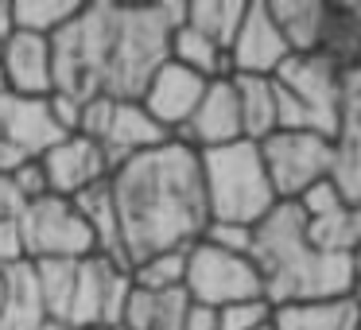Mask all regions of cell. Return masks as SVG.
Wrapping results in <instances>:
<instances>
[{"label":"cell","instance_id":"obj_2","mask_svg":"<svg viewBox=\"0 0 361 330\" xmlns=\"http://www.w3.org/2000/svg\"><path fill=\"white\" fill-rule=\"evenodd\" d=\"M109 198L128 268L159 252L190 249L210 226L198 152L175 136L113 167Z\"/></svg>","mask_w":361,"mask_h":330},{"label":"cell","instance_id":"obj_14","mask_svg":"<svg viewBox=\"0 0 361 330\" xmlns=\"http://www.w3.org/2000/svg\"><path fill=\"white\" fill-rule=\"evenodd\" d=\"M202 90H206V78H198L195 71H187V66L167 59V63L148 78V86H144V94H140V105L148 109V117L156 121L159 128H167V133L175 136L187 125L190 113H195Z\"/></svg>","mask_w":361,"mask_h":330},{"label":"cell","instance_id":"obj_36","mask_svg":"<svg viewBox=\"0 0 361 330\" xmlns=\"http://www.w3.org/2000/svg\"><path fill=\"white\" fill-rule=\"evenodd\" d=\"M24 198H20V190L12 187L8 175H0V221H8V218H20L24 214Z\"/></svg>","mask_w":361,"mask_h":330},{"label":"cell","instance_id":"obj_26","mask_svg":"<svg viewBox=\"0 0 361 330\" xmlns=\"http://www.w3.org/2000/svg\"><path fill=\"white\" fill-rule=\"evenodd\" d=\"M245 4H249V0H190L187 8H183V24L202 32L206 39L218 43L229 55V43H233L237 28H241Z\"/></svg>","mask_w":361,"mask_h":330},{"label":"cell","instance_id":"obj_17","mask_svg":"<svg viewBox=\"0 0 361 330\" xmlns=\"http://www.w3.org/2000/svg\"><path fill=\"white\" fill-rule=\"evenodd\" d=\"M164 140H171V133L159 128L140 102H113L109 128H105V136H102V152H105V159H109V167L125 164V159L140 156V152H148V148H159Z\"/></svg>","mask_w":361,"mask_h":330},{"label":"cell","instance_id":"obj_33","mask_svg":"<svg viewBox=\"0 0 361 330\" xmlns=\"http://www.w3.org/2000/svg\"><path fill=\"white\" fill-rule=\"evenodd\" d=\"M187 307H190V295L183 288L156 291V322H152V330H183Z\"/></svg>","mask_w":361,"mask_h":330},{"label":"cell","instance_id":"obj_27","mask_svg":"<svg viewBox=\"0 0 361 330\" xmlns=\"http://www.w3.org/2000/svg\"><path fill=\"white\" fill-rule=\"evenodd\" d=\"M74 272H78V260H35L32 264L39 303L47 311V319H55V322L66 319V303H71V291H74Z\"/></svg>","mask_w":361,"mask_h":330},{"label":"cell","instance_id":"obj_24","mask_svg":"<svg viewBox=\"0 0 361 330\" xmlns=\"http://www.w3.org/2000/svg\"><path fill=\"white\" fill-rule=\"evenodd\" d=\"M272 12L280 35L288 39L291 55H311L319 43V24H322V4L326 0H264Z\"/></svg>","mask_w":361,"mask_h":330},{"label":"cell","instance_id":"obj_42","mask_svg":"<svg viewBox=\"0 0 361 330\" xmlns=\"http://www.w3.org/2000/svg\"><path fill=\"white\" fill-rule=\"evenodd\" d=\"M39 330H71V326H63V322H55V319H43Z\"/></svg>","mask_w":361,"mask_h":330},{"label":"cell","instance_id":"obj_5","mask_svg":"<svg viewBox=\"0 0 361 330\" xmlns=\"http://www.w3.org/2000/svg\"><path fill=\"white\" fill-rule=\"evenodd\" d=\"M276 86V133H322L334 136L342 121V86H338V66L311 55H288L280 71L272 74Z\"/></svg>","mask_w":361,"mask_h":330},{"label":"cell","instance_id":"obj_10","mask_svg":"<svg viewBox=\"0 0 361 330\" xmlns=\"http://www.w3.org/2000/svg\"><path fill=\"white\" fill-rule=\"evenodd\" d=\"M288 55H291L288 39L280 35L268 4L264 0H249L241 28L229 43V71L241 74V78H272Z\"/></svg>","mask_w":361,"mask_h":330},{"label":"cell","instance_id":"obj_29","mask_svg":"<svg viewBox=\"0 0 361 330\" xmlns=\"http://www.w3.org/2000/svg\"><path fill=\"white\" fill-rule=\"evenodd\" d=\"M183 276H187V249L175 252H159L148 257L140 264L128 268V280L144 291H167V288H183Z\"/></svg>","mask_w":361,"mask_h":330},{"label":"cell","instance_id":"obj_11","mask_svg":"<svg viewBox=\"0 0 361 330\" xmlns=\"http://www.w3.org/2000/svg\"><path fill=\"white\" fill-rule=\"evenodd\" d=\"M175 140H183L187 148H195V152H210V148H221V144L245 140L233 74H229V78L206 82V90H202V97H198L195 113H190L187 125L175 133Z\"/></svg>","mask_w":361,"mask_h":330},{"label":"cell","instance_id":"obj_25","mask_svg":"<svg viewBox=\"0 0 361 330\" xmlns=\"http://www.w3.org/2000/svg\"><path fill=\"white\" fill-rule=\"evenodd\" d=\"M237 105H241V133L245 140L260 144L276 133V86L272 78H241L233 74Z\"/></svg>","mask_w":361,"mask_h":330},{"label":"cell","instance_id":"obj_39","mask_svg":"<svg viewBox=\"0 0 361 330\" xmlns=\"http://www.w3.org/2000/svg\"><path fill=\"white\" fill-rule=\"evenodd\" d=\"M12 35V0H0V43Z\"/></svg>","mask_w":361,"mask_h":330},{"label":"cell","instance_id":"obj_9","mask_svg":"<svg viewBox=\"0 0 361 330\" xmlns=\"http://www.w3.org/2000/svg\"><path fill=\"white\" fill-rule=\"evenodd\" d=\"M257 148L280 202H299L303 190L322 183L330 171V136L322 133H283L280 128Z\"/></svg>","mask_w":361,"mask_h":330},{"label":"cell","instance_id":"obj_30","mask_svg":"<svg viewBox=\"0 0 361 330\" xmlns=\"http://www.w3.org/2000/svg\"><path fill=\"white\" fill-rule=\"evenodd\" d=\"M272 311L268 299H245V303H229L218 311V330H272Z\"/></svg>","mask_w":361,"mask_h":330},{"label":"cell","instance_id":"obj_6","mask_svg":"<svg viewBox=\"0 0 361 330\" xmlns=\"http://www.w3.org/2000/svg\"><path fill=\"white\" fill-rule=\"evenodd\" d=\"M20 233H24L27 264H35V260H82L97 252L94 233L78 214V206L59 195H43L27 202L20 214Z\"/></svg>","mask_w":361,"mask_h":330},{"label":"cell","instance_id":"obj_35","mask_svg":"<svg viewBox=\"0 0 361 330\" xmlns=\"http://www.w3.org/2000/svg\"><path fill=\"white\" fill-rule=\"evenodd\" d=\"M16 264H27V249H24V233H20V218H8L0 221V272Z\"/></svg>","mask_w":361,"mask_h":330},{"label":"cell","instance_id":"obj_32","mask_svg":"<svg viewBox=\"0 0 361 330\" xmlns=\"http://www.w3.org/2000/svg\"><path fill=\"white\" fill-rule=\"evenodd\" d=\"M156 322V291H144V288H128L125 307H121V322L117 330H152Z\"/></svg>","mask_w":361,"mask_h":330},{"label":"cell","instance_id":"obj_37","mask_svg":"<svg viewBox=\"0 0 361 330\" xmlns=\"http://www.w3.org/2000/svg\"><path fill=\"white\" fill-rule=\"evenodd\" d=\"M183 330H218V311L206 303H195L190 299L187 307V319H183Z\"/></svg>","mask_w":361,"mask_h":330},{"label":"cell","instance_id":"obj_16","mask_svg":"<svg viewBox=\"0 0 361 330\" xmlns=\"http://www.w3.org/2000/svg\"><path fill=\"white\" fill-rule=\"evenodd\" d=\"M299 214H303V229L307 241L322 252H353V229H350V206L342 202L334 187L326 179L314 183L311 190H303L299 198Z\"/></svg>","mask_w":361,"mask_h":330},{"label":"cell","instance_id":"obj_20","mask_svg":"<svg viewBox=\"0 0 361 330\" xmlns=\"http://www.w3.org/2000/svg\"><path fill=\"white\" fill-rule=\"evenodd\" d=\"M322 59L334 66H345L361 59V4H322V24H319V43Z\"/></svg>","mask_w":361,"mask_h":330},{"label":"cell","instance_id":"obj_15","mask_svg":"<svg viewBox=\"0 0 361 330\" xmlns=\"http://www.w3.org/2000/svg\"><path fill=\"white\" fill-rule=\"evenodd\" d=\"M0 140H8L24 156L39 159L47 148L63 140L55 117H51L47 97H20V94H0Z\"/></svg>","mask_w":361,"mask_h":330},{"label":"cell","instance_id":"obj_23","mask_svg":"<svg viewBox=\"0 0 361 330\" xmlns=\"http://www.w3.org/2000/svg\"><path fill=\"white\" fill-rule=\"evenodd\" d=\"M167 59L179 66H187V71H195L198 78L214 82V78H229V55L218 47V43H210L202 32H195V28L179 24L171 32V39H167Z\"/></svg>","mask_w":361,"mask_h":330},{"label":"cell","instance_id":"obj_21","mask_svg":"<svg viewBox=\"0 0 361 330\" xmlns=\"http://www.w3.org/2000/svg\"><path fill=\"white\" fill-rule=\"evenodd\" d=\"M326 183L342 195L345 206L361 202V125L350 117L338 121L334 136H330V171Z\"/></svg>","mask_w":361,"mask_h":330},{"label":"cell","instance_id":"obj_40","mask_svg":"<svg viewBox=\"0 0 361 330\" xmlns=\"http://www.w3.org/2000/svg\"><path fill=\"white\" fill-rule=\"evenodd\" d=\"M350 229H353V249L361 245V202L350 206Z\"/></svg>","mask_w":361,"mask_h":330},{"label":"cell","instance_id":"obj_4","mask_svg":"<svg viewBox=\"0 0 361 330\" xmlns=\"http://www.w3.org/2000/svg\"><path fill=\"white\" fill-rule=\"evenodd\" d=\"M198 171H202V195L210 221H237V226H257L280 198L268 183L264 159L252 140H233L221 148L198 152Z\"/></svg>","mask_w":361,"mask_h":330},{"label":"cell","instance_id":"obj_22","mask_svg":"<svg viewBox=\"0 0 361 330\" xmlns=\"http://www.w3.org/2000/svg\"><path fill=\"white\" fill-rule=\"evenodd\" d=\"M71 202L78 206V214L86 218L97 252L109 257V260H117L121 268H128L125 264V252H121V229H117V214H113V198H109V179L86 187L82 195H74Z\"/></svg>","mask_w":361,"mask_h":330},{"label":"cell","instance_id":"obj_44","mask_svg":"<svg viewBox=\"0 0 361 330\" xmlns=\"http://www.w3.org/2000/svg\"><path fill=\"white\" fill-rule=\"evenodd\" d=\"M357 303H361V288H357Z\"/></svg>","mask_w":361,"mask_h":330},{"label":"cell","instance_id":"obj_13","mask_svg":"<svg viewBox=\"0 0 361 330\" xmlns=\"http://www.w3.org/2000/svg\"><path fill=\"white\" fill-rule=\"evenodd\" d=\"M0 71L8 82V94L20 97H51L55 94V55L47 35L12 32L0 43Z\"/></svg>","mask_w":361,"mask_h":330},{"label":"cell","instance_id":"obj_28","mask_svg":"<svg viewBox=\"0 0 361 330\" xmlns=\"http://www.w3.org/2000/svg\"><path fill=\"white\" fill-rule=\"evenodd\" d=\"M74 12H78L74 0H12V32L51 39L63 24H71Z\"/></svg>","mask_w":361,"mask_h":330},{"label":"cell","instance_id":"obj_1","mask_svg":"<svg viewBox=\"0 0 361 330\" xmlns=\"http://www.w3.org/2000/svg\"><path fill=\"white\" fill-rule=\"evenodd\" d=\"M183 8L179 0L78 4L71 24L51 35L55 94L74 102H140L148 78L167 63V39L183 24Z\"/></svg>","mask_w":361,"mask_h":330},{"label":"cell","instance_id":"obj_8","mask_svg":"<svg viewBox=\"0 0 361 330\" xmlns=\"http://www.w3.org/2000/svg\"><path fill=\"white\" fill-rule=\"evenodd\" d=\"M128 288H133L128 268H121L117 260L102 257V252L82 257L78 272H74V291H71V303H66L63 326H71V330H117Z\"/></svg>","mask_w":361,"mask_h":330},{"label":"cell","instance_id":"obj_41","mask_svg":"<svg viewBox=\"0 0 361 330\" xmlns=\"http://www.w3.org/2000/svg\"><path fill=\"white\" fill-rule=\"evenodd\" d=\"M350 264H353V280H357V288H361V245L350 252Z\"/></svg>","mask_w":361,"mask_h":330},{"label":"cell","instance_id":"obj_34","mask_svg":"<svg viewBox=\"0 0 361 330\" xmlns=\"http://www.w3.org/2000/svg\"><path fill=\"white\" fill-rule=\"evenodd\" d=\"M8 179H12V187L20 190V198H24V202H35V198L51 195V190H47V175H43L39 159H24V164L8 175Z\"/></svg>","mask_w":361,"mask_h":330},{"label":"cell","instance_id":"obj_12","mask_svg":"<svg viewBox=\"0 0 361 330\" xmlns=\"http://www.w3.org/2000/svg\"><path fill=\"white\" fill-rule=\"evenodd\" d=\"M43 164V175H47V190L59 198H74L82 195L86 187L94 183H105L109 179V159H105L102 144L86 140V136H63L55 148H47L39 156Z\"/></svg>","mask_w":361,"mask_h":330},{"label":"cell","instance_id":"obj_18","mask_svg":"<svg viewBox=\"0 0 361 330\" xmlns=\"http://www.w3.org/2000/svg\"><path fill=\"white\" fill-rule=\"evenodd\" d=\"M272 330H361L357 291L314 303H288L272 311Z\"/></svg>","mask_w":361,"mask_h":330},{"label":"cell","instance_id":"obj_3","mask_svg":"<svg viewBox=\"0 0 361 330\" xmlns=\"http://www.w3.org/2000/svg\"><path fill=\"white\" fill-rule=\"evenodd\" d=\"M249 260L260 272V288L272 307L314 303L353 295V264L345 252H322L307 241L303 214L295 202H276L252 229Z\"/></svg>","mask_w":361,"mask_h":330},{"label":"cell","instance_id":"obj_31","mask_svg":"<svg viewBox=\"0 0 361 330\" xmlns=\"http://www.w3.org/2000/svg\"><path fill=\"white\" fill-rule=\"evenodd\" d=\"M252 229L257 226H237V221H210L202 229V241L214 245V249L237 252V257H249L252 252Z\"/></svg>","mask_w":361,"mask_h":330},{"label":"cell","instance_id":"obj_43","mask_svg":"<svg viewBox=\"0 0 361 330\" xmlns=\"http://www.w3.org/2000/svg\"><path fill=\"white\" fill-rule=\"evenodd\" d=\"M0 94H8V82H4V71H0Z\"/></svg>","mask_w":361,"mask_h":330},{"label":"cell","instance_id":"obj_38","mask_svg":"<svg viewBox=\"0 0 361 330\" xmlns=\"http://www.w3.org/2000/svg\"><path fill=\"white\" fill-rule=\"evenodd\" d=\"M24 159H32V156H24L20 148H12L8 140H0V175H12Z\"/></svg>","mask_w":361,"mask_h":330},{"label":"cell","instance_id":"obj_19","mask_svg":"<svg viewBox=\"0 0 361 330\" xmlns=\"http://www.w3.org/2000/svg\"><path fill=\"white\" fill-rule=\"evenodd\" d=\"M47 319L39 303L32 264H16L0 272V330H39Z\"/></svg>","mask_w":361,"mask_h":330},{"label":"cell","instance_id":"obj_7","mask_svg":"<svg viewBox=\"0 0 361 330\" xmlns=\"http://www.w3.org/2000/svg\"><path fill=\"white\" fill-rule=\"evenodd\" d=\"M183 291L195 303H206L214 311L229 303H245V299H264L260 288V272L249 257L214 249L206 241H195L187 249V276H183Z\"/></svg>","mask_w":361,"mask_h":330}]
</instances>
